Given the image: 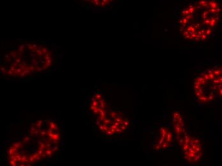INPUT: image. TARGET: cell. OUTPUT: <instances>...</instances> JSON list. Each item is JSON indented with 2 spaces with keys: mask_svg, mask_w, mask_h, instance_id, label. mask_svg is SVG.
Returning <instances> with one entry per match:
<instances>
[{
  "mask_svg": "<svg viewBox=\"0 0 222 166\" xmlns=\"http://www.w3.org/2000/svg\"><path fill=\"white\" fill-rule=\"evenodd\" d=\"M221 18V0H190L176 10L174 20L186 41L203 43L213 37Z\"/></svg>",
  "mask_w": 222,
  "mask_h": 166,
  "instance_id": "1",
  "label": "cell"
},
{
  "mask_svg": "<svg viewBox=\"0 0 222 166\" xmlns=\"http://www.w3.org/2000/svg\"><path fill=\"white\" fill-rule=\"evenodd\" d=\"M197 101L208 104L222 98V64H217L201 72L193 82Z\"/></svg>",
  "mask_w": 222,
  "mask_h": 166,
  "instance_id": "2",
  "label": "cell"
},
{
  "mask_svg": "<svg viewBox=\"0 0 222 166\" xmlns=\"http://www.w3.org/2000/svg\"><path fill=\"white\" fill-rule=\"evenodd\" d=\"M178 141L183 157L188 163L196 164L201 160L203 148L199 139L186 133Z\"/></svg>",
  "mask_w": 222,
  "mask_h": 166,
  "instance_id": "3",
  "label": "cell"
},
{
  "mask_svg": "<svg viewBox=\"0 0 222 166\" xmlns=\"http://www.w3.org/2000/svg\"><path fill=\"white\" fill-rule=\"evenodd\" d=\"M174 132L167 125H161L157 130L154 137L153 149L156 151L166 150L173 144Z\"/></svg>",
  "mask_w": 222,
  "mask_h": 166,
  "instance_id": "4",
  "label": "cell"
},
{
  "mask_svg": "<svg viewBox=\"0 0 222 166\" xmlns=\"http://www.w3.org/2000/svg\"><path fill=\"white\" fill-rule=\"evenodd\" d=\"M172 117V127L175 137L177 139H179L186 134L183 117L181 112L178 111L173 112Z\"/></svg>",
  "mask_w": 222,
  "mask_h": 166,
  "instance_id": "5",
  "label": "cell"
},
{
  "mask_svg": "<svg viewBox=\"0 0 222 166\" xmlns=\"http://www.w3.org/2000/svg\"><path fill=\"white\" fill-rule=\"evenodd\" d=\"M91 5L100 9H109L116 5L118 0H87Z\"/></svg>",
  "mask_w": 222,
  "mask_h": 166,
  "instance_id": "6",
  "label": "cell"
}]
</instances>
